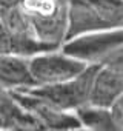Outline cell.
Listing matches in <instances>:
<instances>
[{"instance_id": "1", "label": "cell", "mask_w": 123, "mask_h": 131, "mask_svg": "<svg viewBox=\"0 0 123 131\" xmlns=\"http://www.w3.org/2000/svg\"><path fill=\"white\" fill-rule=\"evenodd\" d=\"M68 34L74 37L123 28V3L120 0H66Z\"/></svg>"}, {"instance_id": "2", "label": "cell", "mask_w": 123, "mask_h": 131, "mask_svg": "<svg viewBox=\"0 0 123 131\" xmlns=\"http://www.w3.org/2000/svg\"><path fill=\"white\" fill-rule=\"evenodd\" d=\"M20 8L28 14L37 42L46 49H60L68 34L66 0H23Z\"/></svg>"}, {"instance_id": "3", "label": "cell", "mask_w": 123, "mask_h": 131, "mask_svg": "<svg viewBox=\"0 0 123 131\" xmlns=\"http://www.w3.org/2000/svg\"><path fill=\"white\" fill-rule=\"evenodd\" d=\"M95 70H97L95 65H89L82 74L68 82L49 86H32L25 91L51 103L52 106L61 111L76 113L79 108L89 103V94Z\"/></svg>"}, {"instance_id": "4", "label": "cell", "mask_w": 123, "mask_h": 131, "mask_svg": "<svg viewBox=\"0 0 123 131\" xmlns=\"http://www.w3.org/2000/svg\"><path fill=\"white\" fill-rule=\"evenodd\" d=\"M89 65L65 54L61 49H49L29 57V71L34 86H49L68 82L82 74Z\"/></svg>"}, {"instance_id": "5", "label": "cell", "mask_w": 123, "mask_h": 131, "mask_svg": "<svg viewBox=\"0 0 123 131\" xmlns=\"http://www.w3.org/2000/svg\"><path fill=\"white\" fill-rule=\"evenodd\" d=\"M121 46L123 28H115L74 37L71 40H66L60 49L86 65H99L106 56Z\"/></svg>"}, {"instance_id": "6", "label": "cell", "mask_w": 123, "mask_h": 131, "mask_svg": "<svg viewBox=\"0 0 123 131\" xmlns=\"http://www.w3.org/2000/svg\"><path fill=\"white\" fill-rule=\"evenodd\" d=\"M14 100L25 108L35 120L40 122V125L46 131H69L72 128L80 126L77 117L74 113L61 111L51 103L29 94L28 91H9Z\"/></svg>"}, {"instance_id": "7", "label": "cell", "mask_w": 123, "mask_h": 131, "mask_svg": "<svg viewBox=\"0 0 123 131\" xmlns=\"http://www.w3.org/2000/svg\"><path fill=\"white\" fill-rule=\"evenodd\" d=\"M32 86L29 59L17 54H0V88L5 91H22Z\"/></svg>"}, {"instance_id": "8", "label": "cell", "mask_w": 123, "mask_h": 131, "mask_svg": "<svg viewBox=\"0 0 123 131\" xmlns=\"http://www.w3.org/2000/svg\"><path fill=\"white\" fill-rule=\"evenodd\" d=\"M121 94H123V74L114 73L103 67H97L88 105L111 108Z\"/></svg>"}, {"instance_id": "9", "label": "cell", "mask_w": 123, "mask_h": 131, "mask_svg": "<svg viewBox=\"0 0 123 131\" xmlns=\"http://www.w3.org/2000/svg\"><path fill=\"white\" fill-rule=\"evenodd\" d=\"M74 114L80 126L89 131H121V126L112 114L111 108L85 105L79 108Z\"/></svg>"}, {"instance_id": "10", "label": "cell", "mask_w": 123, "mask_h": 131, "mask_svg": "<svg viewBox=\"0 0 123 131\" xmlns=\"http://www.w3.org/2000/svg\"><path fill=\"white\" fill-rule=\"evenodd\" d=\"M97 67H103L106 70H111L114 73L123 74V46L115 49L114 52H111L109 56H106Z\"/></svg>"}, {"instance_id": "11", "label": "cell", "mask_w": 123, "mask_h": 131, "mask_svg": "<svg viewBox=\"0 0 123 131\" xmlns=\"http://www.w3.org/2000/svg\"><path fill=\"white\" fill-rule=\"evenodd\" d=\"M0 54H16L14 39L0 17Z\"/></svg>"}, {"instance_id": "12", "label": "cell", "mask_w": 123, "mask_h": 131, "mask_svg": "<svg viewBox=\"0 0 123 131\" xmlns=\"http://www.w3.org/2000/svg\"><path fill=\"white\" fill-rule=\"evenodd\" d=\"M111 111H112V114L115 116V119H117V122L120 123L121 131H123V94L114 102V105L111 106Z\"/></svg>"}, {"instance_id": "13", "label": "cell", "mask_w": 123, "mask_h": 131, "mask_svg": "<svg viewBox=\"0 0 123 131\" xmlns=\"http://www.w3.org/2000/svg\"><path fill=\"white\" fill-rule=\"evenodd\" d=\"M69 131H89V129H86V128H83V126H77V128H72V129H69Z\"/></svg>"}, {"instance_id": "14", "label": "cell", "mask_w": 123, "mask_h": 131, "mask_svg": "<svg viewBox=\"0 0 123 131\" xmlns=\"http://www.w3.org/2000/svg\"><path fill=\"white\" fill-rule=\"evenodd\" d=\"M120 2H121V3H123V0H120Z\"/></svg>"}]
</instances>
